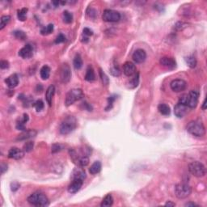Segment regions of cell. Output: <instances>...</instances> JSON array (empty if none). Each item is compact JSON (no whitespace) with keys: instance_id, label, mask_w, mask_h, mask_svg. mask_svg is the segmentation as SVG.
I'll list each match as a JSON object with an SVG mask.
<instances>
[{"instance_id":"d4e9b609","label":"cell","mask_w":207,"mask_h":207,"mask_svg":"<svg viewBox=\"0 0 207 207\" xmlns=\"http://www.w3.org/2000/svg\"><path fill=\"white\" fill-rule=\"evenodd\" d=\"M85 79L87 81H88V82H92V81L96 79L94 70H93L92 67H88V68L87 69L86 74H85Z\"/></svg>"},{"instance_id":"f907efd6","label":"cell","mask_w":207,"mask_h":207,"mask_svg":"<svg viewBox=\"0 0 207 207\" xmlns=\"http://www.w3.org/2000/svg\"><path fill=\"white\" fill-rule=\"evenodd\" d=\"M165 205H168V206H175L176 203H174V202H172V201H167V203L165 204Z\"/></svg>"},{"instance_id":"83f0119b","label":"cell","mask_w":207,"mask_h":207,"mask_svg":"<svg viewBox=\"0 0 207 207\" xmlns=\"http://www.w3.org/2000/svg\"><path fill=\"white\" fill-rule=\"evenodd\" d=\"M73 64H74V67L76 69V70H78V69H80L81 67H82V60L80 55H75L74 61H73Z\"/></svg>"},{"instance_id":"7402d4cb","label":"cell","mask_w":207,"mask_h":207,"mask_svg":"<svg viewBox=\"0 0 207 207\" xmlns=\"http://www.w3.org/2000/svg\"><path fill=\"white\" fill-rule=\"evenodd\" d=\"M101 167H102V165L100 161H96L92 163V165L91 166V167L89 168V172L92 174V175H96L97 173H99L101 172Z\"/></svg>"},{"instance_id":"4316f807","label":"cell","mask_w":207,"mask_h":207,"mask_svg":"<svg viewBox=\"0 0 207 207\" xmlns=\"http://www.w3.org/2000/svg\"><path fill=\"white\" fill-rule=\"evenodd\" d=\"M113 197H112L111 194H108V195H106L105 197H104V199H103L101 205L102 207L111 206V205H113Z\"/></svg>"},{"instance_id":"c3c4849f","label":"cell","mask_w":207,"mask_h":207,"mask_svg":"<svg viewBox=\"0 0 207 207\" xmlns=\"http://www.w3.org/2000/svg\"><path fill=\"white\" fill-rule=\"evenodd\" d=\"M185 206H198V205L193 203V202H188V203L185 204Z\"/></svg>"},{"instance_id":"9c48e42d","label":"cell","mask_w":207,"mask_h":207,"mask_svg":"<svg viewBox=\"0 0 207 207\" xmlns=\"http://www.w3.org/2000/svg\"><path fill=\"white\" fill-rule=\"evenodd\" d=\"M170 87H171V89L173 92H181L182 91L185 90V88L187 87V82L183 79L177 78V79H174V80L172 81L171 83H170Z\"/></svg>"},{"instance_id":"44dd1931","label":"cell","mask_w":207,"mask_h":207,"mask_svg":"<svg viewBox=\"0 0 207 207\" xmlns=\"http://www.w3.org/2000/svg\"><path fill=\"white\" fill-rule=\"evenodd\" d=\"M54 93H55L54 86L51 85V86L49 87L46 90V92H45V100H46L47 103H48L49 106H51V105H52V100L54 96Z\"/></svg>"},{"instance_id":"4fadbf2b","label":"cell","mask_w":207,"mask_h":207,"mask_svg":"<svg viewBox=\"0 0 207 207\" xmlns=\"http://www.w3.org/2000/svg\"><path fill=\"white\" fill-rule=\"evenodd\" d=\"M33 54V48L31 45L28 44L25 46L23 47L20 51H19V56L23 58V59H30Z\"/></svg>"},{"instance_id":"e575fe53","label":"cell","mask_w":207,"mask_h":207,"mask_svg":"<svg viewBox=\"0 0 207 207\" xmlns=\"http://www.w3.org/2000/svg\"><path fill=\"white\" fill-rule=\"evenodd\" d=\"M99 74H100V76H101V80H102V82L105 85H108L109 82V78H108V76L106 75L105 73H104V71H102L101 69L99 70Z\"/></svg>"},{"instance_id":"2e32d148","label":"cell","mask_w":207,"mask_h":207,"mask_svg":"<svg viewBox=\"0 0 207 207\" xmlns=\"http://www.w3.org/2000/svg\"><path fill=\"white\" fill-rule=\"evenodd\" d=\"M132 58H133V60L136 63H143L147 59V54H146V52L143 49H137L134 53Z\"/></svg>"},{"instance_id":"ab89813d","label":"cell","mask_w":207,"mask_h":207,"mask_svg":"<svg viewBox=\"0 0 207 207\" xmlns=\"http://www.w3.org/2000/svg\"><path fill=\"white\" fill-rule=\"evenodd\" d=\"M187 26H188L187 23L182 22V21H181V22H177L176 24L175 28L176 29V30L181 31V30H183L184 28H185Z\"/></svg>"},{"instance_id":"9a60e30c","label":"cell","mask_w":207,"mask_h":207,"mask_svg":"<svg viewBox=\"0 0 207 207\" xmlns=\"http://www.w3.org/2000/svg\"><path fill=\"white\" fill-rule=\"evenodd\" d=\"M188 107L185 105H182L181 103H178L175 107H174V113L177 117L182 118L187 114Z\"/></svg>"},{"instance_id":"5b68a950","label":"cell","mask_w":207,"mask_h":207,"mask_svg":"<svg viewBox=\"0 0 207 207\" xmlns=\"http://www.w3.org/2000/svg\"><path fill=\"white\" fill-rule=\"evenodd\" d=\"M83 92L79 88L71 89L67 92L66 96V100H65V105L66 106H70L72 105L74 102L79 101L83 97Z\"/></svg>"},{"instance_id":"ba28073f","label":"cell","mask_w":207,"mask_h":207,"mask_svg":"<svg viewBox=\"0 0 207 207\" xmlns=\"http://www.w3.org/2000/svg\"><path fill=\"white\" fill-rule=\"evenodd\" d=\"M102 18L105 22H117L121 20V15L117 11L106 9L104 11Z\"/></svg>"},{"instance_id":"1f68e13d","label":"cell","mask_w":207,"mask_h":207,"mask_svg":"<svg viewBox=\"0 0 207 207\" xmlns=\"http://www.w3.org/2000/svg\"><path fill=\"white\" fill-rule=\"evenodd\" d=\"M10 20V16H3L1 17V20H0V30H2L5 28V26H7V24L9 23Z\"/></svg>"},{"instance_id":"d6a6232c","label":"cell","mask_w":207,"mask_h":207,"mask_svg":"<svg viewBox=\"0 0 207 207\" xmlns=\"http://www.w3.org/2000/svg\"><path fill=\"white\" fill-rule=\"evenodd\" d=\"M53 31H54V24H48L46 27H44V28L40 30V33L44 35V36H45V35L50 34Z\"/></svg>"},{"instance_id":"816d5d0a","label":"cell","mask_w":207,"mask_h":207,"mask_svg":"<svg viewBox=\"0 0 207 207\" xmlns=\"http://www.w3.org/2000/svg\"><path fill=\"white\" fill-rule=\"evenodd\" d=\"M205 109H206V98L204 100L203 105H202V109H203V110H205Z\"/></svg>"},{"instance_id":"d590c367","label":"cell","mask_w":207,"mask_h":207,"mask_svg":"<svg viewBox=\"0 0 207 207\" xmlns=\"http://www.w3.org/2000/svg\"><path fill=\"white\" fill-rule=\"evenodd\" d=\"M13 34H14L16 38L20 39V40H24V39L26 38V34L23 31H15L13 32Z\"/></svg>"},{"instance_id":"e0dca14e","label":"cell","mask_w":207,"mask_h":207,"mask_svg":"<svg viewBox=\"0 0 207 207\" xmlns=\"http://www.w3.org/2000/svg\"><path fill=\"white\" fill-rule=\"evenodd\" d=\"M123 72L128 77H130L136 73V67L133 63L126 62L123 65Z\"/></svg>"},{"instance_id":"3957f363","label":"cell","mask_w":207,"mask_h":207,"mask_svg":"<svg viewBox=\"0 0 207 207\" xmlns=\"http://www.w3.org/2000/svg\"><path fill=\"white\" fill-rule=\"evenodd\" d=\"M77 126V121L76 119L74 118L72 116H69L66 117L63 120V121L61 123L60 126H59V132L62 134H69L72 131L74 130V129Z\"/></svg>"},{"instance_id":"cb8c5ba5","label":"cell","mask_w":207,"mask_h":207,"mask_svg":"<svg viewBox=\"0 0 207 207\" xmlns=\"http://www.w3.org/2000/svg\"><path fill=\"white\" fill-rule=\"evenodd\" d=\"M40 78H42L43 80H46L49 77V74H50V68L46 65L43 66L40 70Z\"/></svg>"},{"instance_id":"60d3db41","label":"cell","mask_w":207,"mask_h":207,"mask_svg":"<svg viewBox=\"0 0 207 207\" xmlns=\"http://www.w3.org/2000/svg\"><path fill=\"white\" fill-rule=\"evenodd\" d=\"M111 74H113V76H119L121 74V70H119L118 67H113L110 69Z\"/></svg>"},{"instance_id":"836d02e7","label":"cell","mask_w":207,"mask_h":207,"mask_svg":"<svg viewBox=\"0 0 207 207\" xmlns=\"http://www.w3.org/2000/svg\"><path fill=\"white\" fill-rule=\"evenodd\" d=\"M63 21H64L65 23H67V24H70V23L72 22L73 16L70 12H68V11H65V12H63Z\"/></svg>"},{"instance_id":"f35d334b","label":"cell","mask_w":207,"mask_h":207,"mask_svg":"<svg viewBox=\"0 0 207 207\" xmlns=\"http://www.w3.org/2000/svg\"><path fill=\"white\" fill-rule=\"evenodd\" d=\"M116 100V96H109V98L108 99V106L106 108V111L110 110L112 108H113V105L114 101Z\"/></svg>"},{"instance_id":"7bdbcfd3","label":"cell","mask_w":207,"mask_h":207,"mask_svg":"<svg viewBox=\"0 0 207 207\" xmlns=\"http://www.w3.org/2000/svg\"><path fill=\"white\" fill-rule=\"evenodd\" d=\"M20 184L18 183V182H16V181H14V182H12V184H11V189H12V191L13 192H16L19 189V188H20Z\"/></svg>"},{"instance_id":"f6af8a7d","label":"cell","mask_w":207,"mask_h":207,"mask_svg":"<svg viewBox=\"0 0 207 207\" xmlns=\"http://www.w3.org/2000/svg\"><path fill=\"white\" fill-rule=\"evenodd\" d=\"M0 67L1 69H7L9 67V63L6 60H2L0 62Z\"/></svg>"},{"instance_id":"8fae6325","label":"cell","mask_w":207,"mask_h":207,"mask_svg":"<svg viewBox=\"0 0 207 207\" xmlns=\"http://www.w3.org/2000/svg\"><path fill=\"white\" fill-rule=\"evenodd\" d=\"M24 151L21 150V149L18 148V147H12L10 149V151L8 152V157L10 159H16V160H19L21 159L24 156Z\"/></svg>"},{"instance_id":"30bf717a","label":"cell","mask_w":207,"mask_h":207,"mask_svg":"<svg viewBox=\"0 0 207 207\" xmlns=\"http://www.w3.org/2000/svg\"><path fill=\"white\" fill-rule=\"evenodd\" d=\"M71 78V71L67 64H63L60 70V78L63 83H67Z\"/></svg>"},{"instance_id":"f1b7e54d","label":"cell","mask_w":207,"mask_h":207,"mask_svg":"<svg viewBox=\"0 0 207 207\" xmlns=\"http://www.w3.org/2000/svg\"><path fill=\"white\" fill-rule=\"evenodd\" d=\"M139 73H137V74L135 73V75L134 76V78L129 82V88L130 89L135 88V87L139 85Z\"/></svg>"},{"instance_id":"4dcf8cb0","label":"cell","mask_w":207,"mask_h":207,"mask_svg":"<svg viewBox=\"0 0 207 207\" xmlns=\"http://www.w3.org/2000/svg\"><path fill=\"white\" fill-rule=\"evenodd\" d=\"M185 62L187 63L190 68H194L197 66V59H195V57L193 56H189L185 59Z\"/></svg>"},{"instance_id":"7c38bea8","label":"cell","mask_w":207,"mask_h":207,"mask_svg":"<svg viewBox=\"0 0 207 207\" xmlns=\"http://www.w3.org/2000/svg\"><path fill=\"white\" fill-rule=\"evenodd\" d=\"M159 63L163 67L168 69H174L176 67V63L175 59H173V58H170V57H163V58H161L160 60H159Z\"/></svg>"},{"instance_id":"7dc6e473","label":"cell","mask_w":207,"mask_h":207,"mask_svg":"<svg viewBox=\"0 0 207 207\" xmlns=\"http://www.w3.org/2000/svg\"><path fill=\"white\" fill-rule=\"evenodd\" d=\"M0 169H1V174H3L5 172L7 171V165L6 163H1V167H0Z\"/></svg>"},{"instance_id":"bcb514c9","label":"cell","mask_w":207,"mask_h":207,"mask_svg":"<svg viewBox=\"0 0 207 207\" xmlns=\"http://www.w3.org/2000/svg\"><path fill=\"white\" fill-rule=\"evenodd\" d=\"M62 147H61L60 144H54L52 146V152L55 153L58 152V151H60Z\"/></svg>"},{"instance_id":"ee69618b","label":"cell","mask_w":207,"mask_h":207,"mask_svg":"<svg viewBox=\"0 0 207 207\" xmlns=\"http://www.w3.org/2000/svg\"><path fill=\"white\" fill-rule=\"evenodd\" d=\"M82 33H83V36H92L93 35V32L92 30H91L90 28H85L83 30H82Z\"/></svg>"},{"instance_id":"681fc988","label":"cell","mask_w":207,"mask_h":207,"mask_svg":"<svg viewBox=\"0 0 207 207\" xmlns=\"http://www.w3.org/2000/svg\"><path fill=\"white\" fill-rule=\"evenodd\" d=\"M82 42H83V43H87V41H88V37H87V36H82Z\"/></svg>"},{"instance_id":"8992f818","label":"cell","mask_w":207,"mask_h":207,"mask_svg":"<svg viewBox=\"0 0 207 207\" xmlns=\"http://www.w3.org/2000/svg\"><path fill=\"white\" fill-rule=\"evenodd\" d=\"M189 171L192 175L196 177H203L206 173L205 167L201 162H198V161H194L189 163Z\"/></svg>"},{"instance_id":"ffe728a7","label":"cell","mask_w":207,"mask_h":207,"mask_svg":"<svg viewBox=\"0 0 207 207\" xmlns=\"http://www.w3.org/2000/svg\"><path fill=\"white\" fill-rule=\"evenodd\" d=\"M71 178H72V180L80 179L84 181V179L86 178V173H85L84 170L82 168H80V167L78 168L77 167L71 173Z\"/></svg>"},{"instance_id":"484cf974","label":"cell","mask_w":207,"mask_h":207,"mask_svg":"<svg viewBox=\"0 0 207 207\" xmlns=\"http://www.w3.org/2000/svg\"><path fill=\"white\" fill-rule=\"evenodd\" d=\"M158 110H159V112L161 114L164 115V116H168L170 113H171L170 107L167 105H166V104H160V105H159Z\"/></svg>"},{"instance_id":"8d00e7d4","label":"cell","mask_w":207,"mask_h":207,"mask_svg":"<svg viewBox=\"0 0 207 207\" xmlns=\"http://www.w3.org/2000/svg\"><path fill=\"white\" fill-rule=\"evenodd\" d=\"M33 106L35 107V109H36V110L37 111V112H40V111H41L44 109V102H43L42 101H40V100L36 101V102L34 103Z\"/></svg>"},{"instance_id":"277c9868","label":"cell","mask_w":207,"mask_h":207,"mask_svg":"<svg viewBox=\"0 0 207 207\" xmlns=\"http://www.w3.org/2000/svg\"><path fill=\"white\" fill-rule=\"evenodd\" d=\"M28 201L35 206H47L49 205L48 198L41 192H36L31 194L28 197Z\"/></svg>"},{"instance_id":"d6986e66","label":"cell","mask_w":207,"mask_h":207,"mask_svg":"<svg viewBox=\"0 0 207 207\" xmlns=\"http://www.w3.org/2000/svg\"><path fill=\"white\" fill-rule=\"evenodd\" d=\"M5 82L10 88L16 87L19 83V77L16 74H13L5 79Z\"/></svg>"},{"instance_id":"6da1fadb","label":"cell","mask_w":207,"mask_h":207,"mask_svg":"<svg viewBox=\"0 0 207 207\" xmlns=\"http://www.w3.org/2000/svg\"><path fill=\"white\" fill-rule=\"evenodd\" d=\"M198 97H199L198 92L192 90L188 94L182 95L179 100V103L185 105L190 109H194L197 107L198 103Z\"/></svg>"},{"instance_id":"52a82bcc","label":"cell","mask_w":207,"mask_h":207,"mask_svg":"<svg viewBox=\"0 0 207 207\" xmlns=\"http://www.w3.org/2000/svg\"><path fill=\"white\" fill-rule=\"evenodd\" d=\"M192 189L187 184H178L175 187V194L179 199H185L191 194Z\"/></svg>"},{"instance_id":"5bb4252c","label":"cell","mask_w":207,"mask_h":207,"mask_svg":"<svg viewBox=\"0 0 207 207\" xmlns=\"http://www.w3.org/2000/svg\"><path fill=\"white\" fill-rule=\"evenodd\" d=\"M82 184H83V181L80 179H75L72 180V182L69 185L68 187V192L70 193H75L80 190L82 188Z\"/></svg>"},{"instance_id":"ac0fdd59","label":"cell","mask_w":207,"mask_h":207,"mask_svg":"<svg viewBox=\"0 0 207 207\" xmlns=\"http://www.w3.org/2000/svg\"><path fill=\"white\" fill-rule=\"evenodd\" d=\"M37 134L35 129H28V130H24L23 131V133L20 134V135H18V137L16 139V140L18 141H24L27 140V139H29L31 138L35 137Z\"/></svg>"},{"instance_id":"74e56055","label":"cell","mask_w":207,"mask_h":207,"mask_svg":"<svg viewBox=\"0 0 207 207\" xmlns=\"http://www.w3.org/2000/svg\"><path fill=\"white\" fill-rule=\"evenodd\" d=\"M33 146H34L33 142H28V143H25L24 146V152H30L32 149H33Z\"/></svg>"},{"instance_id":"f546056e","label":"cell","mask_w":207,"mask_h":207,"mask_svg":"<svg viewBox=\"0 0 207 207\" xmlns=\"http://www.w3.org/2000/svg\"><path fill=\"white\" fill-rule=\"evenodd\" d=\"M27 12H28V9L27 8H22L20 10H18L17 12V17H18L19 20L20 21H24L27 18Z\"/></svg>"},{"instance_id":"b9f144b4","label":"cell","mask_w":207,"mask_h":207,"mask_svg":"<svg viewBox=\"0 0 207 207\" xmlns=\"http://www.w3.org/2000/svg\"><path fill=\"white\" fill-rule=\"evenodd\" d=\"M65 40H66V37H65V36L63 34H62V33H60L59 36H57L56 40H55V43H56V44H59V43L64 42Z\"/></svg>"},{"instance_id":"7a4b0ae2","label":"cell","mask_w":207,"mask_h":207,"mask_svg":"<svg viewBox=\"0 0 207 207\" xmlns=\"http://www.w3.org/2000/svg\"><path fill=\"white\" fill-rule=\"evenodd\" d=\"M187 131L190 134L196 137H202L205 134V129L203 123L200 121H192L187 125Z\"/></svg>"},{"instance_id":"603a6c76","label":"cell","mask_w":207,"mask_h":207,"mask_svg":"<svg viewBox=\"0 0 207 207\" xmlns=\"http://www.w3.org/2000/svg\"><path fill=\"white\" fill-rule=\"evenodd\" d=\"M28 121V114L24 113V114L23 115V118L20 119V121L17 122V124H16V129L22 131L26 130V129H25V125H25V123H26Z\"/></svg>"}]
</instances>
